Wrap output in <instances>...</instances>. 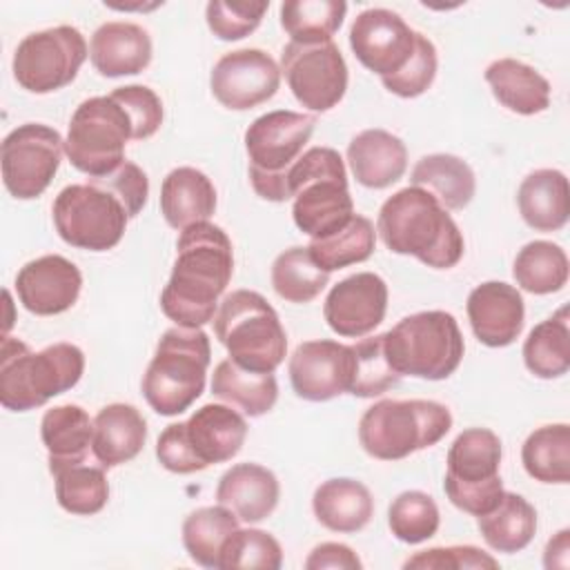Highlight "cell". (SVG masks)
<instances>
[{"label":"cell","mask_w":570,"mask_h":570,"mask_svg":"<svg viewBox=\"0 0 570 570\" xmlns=\"http://www.w3.org/2000/svg\"><path fill=\"white\" fill-rule=\"evenodd\" d=\"M149 178L125 160L111 174L67 185L53 200L51 214L58 236L78 249H114L131 218L147 205Z\"/></svg>","instance_id":"1"},{"label":"cell","mask_w":570,"mask_h":570,"mask_svg":"<svg viewBox=\"0 0 570 570\" xmlns=\"http://www.w3.org/2000/svg\"><path fill=\"white\" fill-rule=\"evenodd\" d=\"M234 274L229 236L214 223H196L180 232L171 276L160 294V309L180 327L212 323L218 298Z\"/></svg>","instance_id":"2"},{"label":"cell","mask_w":570,"mask_h":570,"mask_svg":"<svg viewBox=\"0 0 570 570\" xmlns=\"http://www.w3.org/2000/svg\"><path fill=\"white\" fill-rule=\"evenodd\" d=\"M376 232L390 252L414 256L434 269H450L463 258L459 225L432 194L414 185L381 205Z\"/></svg>","instance_id":"3"},{"label":"cell","mask_w":570,"mask_h":570,"mask_svg":"<svg viewBox=\"0 0 570 570\" xmlns=\"http://www.w3.org/2000/svg\"><path fill=\"white\" fill-rule=\"evenodd\" d=\"M85 372V354L73 343H53L31 352L27 343L2 336L0 403L11 412L42 407L49 399L71 390Z\"/></svg>","instance_id":"4"},{"label":"cell","mask_w":570,"mask_h":570,"mask_svg":"<svg viewBox=\"0 0 570 570\" xmlns=\"http://www.w3.org/2000/svg\"><path fill=\"white\" fill-rule=\"evenodd\" d=\"M285 185L294 225L309 238H325L350 223L354 200L343 158L332 147H312L287 169Z\"/></svg>","instance_id":"5"},{"label":"cell","mask_w":570,"mask_h":570,"mask_svg":"<svg viewBox=\"0 0 570 570\" xmlns=\"http://www.w3.org/2000/svg\"><path fill=\"white\" fill-rule=\"evenodd\" d=\"M209 358V336L200 327H169L142 376V396L149 407L160 416L189 410L205 390Z\"/></svg>","instance_id":"6"},{"label":"cell","mask_w":570,"mask_h":570,"mask_svg":"<svg viewBox=\"0 0 570 570\" xmlns=\"http://www.w3.org/2000/svg\"><path fill=\"white\" fill-rule=\"evenodd\" d=\"M247 436V421L229 405L207 403L187 421L167 425L156 443L160 465L174 474H194L234 459Z\"/></svg>","instance_id":"7"},{"label":"cell","mask_w":570,"mask_h":570,"mask_svg":"<svg viewBox=\"0 0 570 570\" xmlns=\"http://www.w3.org/2000/svg\"><path fill=\"white\" fill-rule=\"evenodd\" d=\"M212 323L218 343L245 370L274 372L287 354V334L276 309L254 289L227 294Z\"/></svg>","instance_id":"8"},{"label":"cell","mask_w":570,"mask_h":570,"mask_svg":"<svg viewBox=\"0 0 570 570\" xmlns=\"http://www.w3.org/2000/svg\"><path fill=\"white\" fill-rule=\"evenodd\" d=\"M385 356L399 376L443 381L461 365L465 343L456 318L443 309L416 312L383 334Z\"/></svg>","instance_id":"9"},{"label":"cell","mask_w":570,"mask_h":570,"mask_svg":"<svg viewBox=\"0 0 570 570\" xmlns=\"http://www.w3.org/2000/svg\"><path fill=\"white\" fill-rule=\"evenodd\" d=\"M452 428L443 403L425 399H383L367 407L358 421L361 448L381 461H399L436 445Z\"/></svg>","instance_id":"10"},{"label":"cell","mask_w":570,"mask_h":570,"mask_svg":"<svg viewBox=\"0 0 570 570\" xmlns=\"http://www.w3.org/2000/svg\"><path fill=\"white\" fill-rule=\"evenodd\" d=\"M316 118L289 109H276L258 116L245 131L249 156V183L254 191L272 203L289 198L285 174L301 158L314 131Z\"/></svg>","instance_id":"11"},{"label":"cell","mask_w":570,"mask_h":570,"mask_svg":"<svg viewBox=\"0 0 570 570\" xmlns=\"http://www.w3.org/2000/svg\"><path fill=\"white\" fill-rule=\"evenodd\" d=\"M127 140H134V125L125 107L111 96H94L76 107L65 154L78 171L96 178L125 163Z\"/></svg>","instance_id":"12"},{"label":"cell","mask_w":570,"mask_h":570,"mask_svg":"<svg viewBox=\"0 0 570 570\" xmlns=\"http://www.w3.org/2000/svg\"><path fill=\"white\" fill-rule=\"evenodd\" d=\"M445 463L443 490L452 505L472 517H481L501 501L505 492L499 476L501 441L492 430H463L452 441Z\"/></svg>","instance_id":"13"},{"label":"cell","mask_w":570,"mask_h":570,"mask_svg":"<svg viewBox=\"0 0 570 570\" xmlns=\"http://www.w3.org/2000/svg\"><path fill=\"white\" fill-rule=\"evenodd\" d=\"M87 42L80 29L60 24L24 36L11 60L16 82L31 94H51L71 85L87 60Z\"/></svg>","instance_id":"14"},{"label":"cell","mask_w":570,"mask_h":570,"mask_svg":"<svg viewBox=\"0 0 570 570\" xmlns=\"http://www.w3.org/2000/svg\"><path fill=\"white\" fill-rule=\"evenodd\" d=\"M65 151L62 136L42 122L11 129L0 147L2 183L18 200L38 198L53 180Z\"/></svg>","instance_id":"15"},{"label":"cell","mask_w":570,"mask_h":570,"mask_svg":"<svg viewBox=\"0 0 570 570\" xmlns=\"http://www.w3.org/2000/svg\"><path fill=\"white\" fill-rule=\"evenodd\" d=\"M281 73H285L294 98L312 111H330L347 89V65L332 40L287 42L281 53Z\"/></svg>","instance_id":"16"},{"label":"cell","mask_w":570,"mask_h":570,"mask_svg":"<svg viewBox=\"0 0 570 570\" xmlns=\"http://www.w3.org/2000/svg\"><path fill=\"white\" fill-rule=\"evenodd\" d=\"M209 87L223 107L247 111L274 98L281 87V69L263 49H238L218 58Z\"/></svg>","instance_id":"17"},{"label":"cell","mask_w":570,"mask_h":570,"mask_svg":"<svg viewBox=\"0 0 570 570\" xmlns=\"http://www.w3.org/2000/svg\"><path fill=\"white\" fill-rule=\"evenodd\" d=\"M416 31L390 9H365L350 27V47L356 60L379 78L401 71L414 53Z\"/></svg>","instance_id":"18"},{"label":"cell","mask_w":570,"mask_h":570,"mask_svg":"<svg viewBox=\"0 0 570 570\" xmlns=\"http://www.w3.org/2000/svg\"><path fill=\"white\" fill-rule=\"evenodd\" d=\"M289 383L305 401H330L350 392L352 347L336 341H305L289 356Z\"/></svg>","instance_id":"19"},{"label":"cell","mask_w":570,"mask_h":570,"mask_svg":"<svg viewBox=\"0 0 570 570\" xmlns=\"http://www.w3.org/2000/svg\"><path fill=\"white\" fill-rule=\"evenodd\" d=\"M385 312L387 285L374 272H358L338 281L323 303L330 330L345 338L367 336L383 323Z\"/></svg>","instance_id":"20"},{"label":"cell","mask_w":570,"mask_h":570,"mask_svg":"<svg viewBox=\"0 0 570 570\" xmlns=\"http://www.w3.org/2000/svg\"><path fill=\"white\" fill-rule=\"evenodd\" d=\"M82 274L60 254H47L29 261L16 276V292L24 309L36 316L62 314L80 296Z\"/></svg>","instance_id":"21"},{"label":"cell","mask_w":570,"mask_h":570,"mask_svg":"<svg viewBox=\"0 0 570 570\" xmlns=\"http://www.w3.org/2000/svg\"><path fill=\"white\" fill-rule=\"evenodd\" d=\"M465 309L474 336L488 347H505L523 330L525 307L521 292L503 281L476 285L468 296Z\"/></svg>","instance_id":"22"},{"label":"cell","mask_w":570,"mask_h":570,"mask_svg":"<svg viewBox=\"0 0 570 570\" xmlns=\"http://www.w3.org/2000/svg\"><path fill=\"white\" fill-rule=\"evenodd\" d=\"M281 497L278 479L272 470L258 463H236L218 479L216 501L232 510L243 523L267 519Z\"/></svg>","instance_id":"23"},{"label":"cell","mask_w":570,"mask_h":570,"mask_svg":"<svg viewBox=\"0 0 570 570\" xmlns=\"http://www.w3.org/2000/svg\"><path fill=\"white\" fill-rule=\"evenodd\" d=\"M89 58L105 78L136 76L151 62V38L136 22H105L91 36Z\"/></svg>","instance_id":"24"},{"label":"cell","mask_w":570,"mask_h":570,"mask_svg":"<svg viewBox=\"0 0 570 570\" xmlns=\"http://www.w3.org/2000/svg\"><path fill=\"white\" fill-rule=\"evenodd\" d=\"M347 163L363 187L385 189L405 174L407 149L385 129H365L350 140Z\"/></svg>","instance_id":"25"},{"label":"cell","mask_w":570,"mask_h":570,"mask_svg":"<svg viewBox=\"0 0 570 570\" xmlns=\"http://www.w3.org/2000/svg\"><path fill=\"white\" fill-rule=\"evenodd\" d=\"M145 441L147 421L129 403H109L94 419L91 452L102 468H116L136 459Z\"/></svg>","instance_id":"26"},{"label":"cell","mask_w":570,"mask_h":570,"mask_svg":"<svg viewBox=\"0 0 570 570\" xmlns=\"http://www.w3.org/2000/svg\"><path fill=\"white\" fill-rule=\"evenodd\" d=\"M160 212L178 232L207 220L216 212L214 183L196 167L171 169L160 185Z\"/></svg>","instance_id":"27"},{"label":"cell","mask_w":570,"mask_h":570,"mask_svg":"<svg viewBox=\"0 0 570 570\" xmlns=\"http://www.w3.org/2000/svg\"><path fill=\"white\" fill-rule=\"evenodd\" d=\"M312 510L316 521L332 532H358L374 514V499L361 481L336 476L314 490Z\"/></svg>","instance_id":"28"},{"label":"cell","mask_w":570,"mask_h":570,"mask_svg":"<svg viewBox=\"0 0 570 570\" xmlns=\"http://www.w3.org/2000/svg\"><path fill=\"white\" fill-rule=\"evenodd\" d=\"M519 214L537 232H557L570 216L568 178L559 169H537L523 178L517 191Z\"/></svg>","instance_id":"29"},{"label":"cell","mask_w":570,"mask_h":570,"mask_svg":"<svg viewBox=\"0 0 570 570\" xmlns=\"http://www.w3.org/2000/svg\"><path fill=\"white\" fill-rule=\"evenodd\" d=\"M485 82L494 98L519 116H534L550 107V82L530 65L499 58L488 65Z\"/></svg>","instance_id":"30"},{"label":"cell","mask_w":570,"mask_h":570,"mask_svg":"<svg viewBox=\"0 0 570 570\" xmlns=\"http://www.w3.org/2000/svg\"><path fill=\"white\" fill-rule=\"evenodd\" d=\"M212 392L247 416H263L278 399V383L274 372H252L225 358L214 367Z\"/></svg>","instance_id":"31"},{"label":"cell","mask_w":570,"mask_h":570,"mask_svg":"<svg viewBox=\"0 0 570 570\" xmlns=\"http://www.w3.org/2000/svg\"><path fill=\"white\" fill-rule=\"evenodd\" d=\"M410 183L432 194L445 209L468 207L476 191L472 167L452 154L423 156L414 165Z\"/></svg>","instance_id":"32"},{"label":"cell","mask_w":570,"mask_h":570,"mask_svg":"<svg viewBox=\"0 0 570 570\" xmlns=\"http://www.w3.org/2000/svg\"><path fill=\"white\" fill-rule=\"evenodd\" d=\"M40 439L49 452V468L82 463L94 439V421L80 405H56L40 421Z\"/></svg>","instance_id":"33"},{"label":"cell","mask_w":570,"mask_h":570,"mask_svg":"<svg viewBox=\"0 0 570 570\" xmlns=\"http://www.w3.org/2000/svg\"><path fill=\"white\" fill-rule=\"evenodd\" d=\"M476 525L492 550L514 554L534 539L537 512L521 494L503 492L490 512L476 517Z\"/></svg>","instance_id":"34"},{"label":"cell","mask_w":570,"mask_h":570,"mask_svg":"<svg viewBox=\"0 0 570 570\" xmlns=\"http://www.w3.org/2000/svg\"><path fill=\"white\" fill-rule=\"evenodd\" d=\"M236 530L238 517L225 505L198 508L183 523V546L198 566L220 568L223 548Z\"/></svg>","instance_id":"35"},{"label":"cell","mask_w":570,"mask_h":570,"mask_svg":"<svg viewBox=\"0 0 570 570\" xmlns=\"http://www.w3.org/2000/svg\"><path fill=\"white\" fill-rule=\"evenodd\" d=\"M523 363L539 379H559L570 370L568 307L530 330L523 343Z\"/></svg>","instance_id":"36"},{"label":"cell","mask_w":570,"mask_h":570,"mask_svg":"<svg viewBox=\"0 0 570 570\" xmlns=\"http://www.w3.org/2000/svg\"><path fill=\"white\" fill-rule=\"evenodd\" d=\"M521 463L534 481L568 483L570 481L568 423H550L530 432L521 448Z\"/></svg>","instance_id":"37"},{"label":"cell","mask_w":570,"mask_h":570,"mask_svg":"<svg viewBox=\"0 0 570 570\" xmlns=\"http://www.w3.org/2000/svg\"><path fill=\"white\" fill-rule=\"evenodd\" d=\"M56 481V499L62 510L78 517L100 512L109 501V483L102 465L94 468L82 463H67L49 468Z\"/></svg>","instance_id":"38"},{"label":"cell","mask_w":570,"mask_h":570,"mask_svg":"<svg viewBox=\"0 0 570 570\" xmlns=\"http://www.w3.org/2000/svg\"><path fill=\"white\" fill-rule=\"evenodd\" d=\"M514 281L530 294H552L568 283V256L550 240H532L523 245L512 265Z\"/></svg>","instance_id":"39"},{"label":"cell","mask_w":570,"mask_h":570,"mask_svg":"<svg viewBox=\"0 0 570 570\" xmlns=\"http://www.w3.org/2000/svg\"><path fill=\"white\" fill-rule=\"evenodd\" d=\"M345 13L343 0H287L281 4V27L292 42H327L341 29Z\"/></svg>","instance_id":"40"},{"label":"cell","mask_w":570,"mask_h":570,"mask_svg":"<svg viewBox=\"0 0 570 570\" xmlns=\"http://www.w3.org/2000/svg\"><path fill=\"white\" fill-rule=\"evenodd\" d=\"M376 245V232L370 218L354 214L345 227L325 236L312 238L307 249L318 267L325 272L343 269L354 263H363L372 256Z\"/></svg>","instance_id":"41"},{"label":"cell","mask_w":570,"mask_h":570,"mask_svg":"<svg viewBox=\"0 0 570 570\" xmlns=\"http://www.w3.org/2000/svg\"><path fill=\"white\" fill-rule=\"evenodd\" d=\"M330 272L316 265L307 247H289L272 263V287L287 303H309L327 285Z\"/></svg>","instance_id":"42"},{"label":"cell","mask_w":570,"mask_h":570,"mask_svg":"<svg viewBox=\"0 0 570 570\" xmlns=\"http://www.w3.org/2000/svg\"><path fill=\"white\" fill-rule=\"evenodd\" d=\"M352 347V383L350 394L358 399H374L385 394L390 387L399 383V374L392 370L385 347L383 334L363 338Z\"/></svg>","instance_id":"43"},{"label":"cell","mask_w":570,"mask_h":570,"mask_svg":"<svg viewBox=\"0 0 570 570\" xmlns=\"http://www.w3.org/2000/svg\"><path fill=\"white\" fill-rule=\"evenodd\" d=\"M441 523L434 499L421 490L401 492L387 510V525L392 534L403 543H421L436 534Z\"/></svg>","instance_id":"44"},{"label":"cell","mask_w":570,"mask_h":570,"mask_svg":"<svg viewBox=\"0 0 570 570\" xmlns=\"http://www.w3.org/2000/svg\"><path fill=\"white\" fill-rule=\"evenodd\" d=\"M283 566L281 543L265 530L238 528L225 543L220 554V568H261L278 570Z\"/></svg>","instance_id":"45"},{"label":"cell","mask_w":570,"mask_h":570,"mask_svg":"<svg viewBox=\"0 0 570 570\" xmlns=\"http://www.w3.org/2000/svg\"><path fill=\"white\" fill-rule=\"evenodd\" d=\"M436 49L432 45V40L423 33L416 31V45H414V53L407 60V65L396 71L394 76H385L381 78L383 87L401 98H416L423 91H428L434 82L436 76Z\"/></svg>","instance_id":"46"},{"label":"cell","mask_w":570,"mask_h":570,"mask_svg":"<svg viewBox=\"0 0 570 570\" xmlns=\"http://www.w3.org/2000/svg\"><path fill=\"white\" fill-rule=\"evenodd\" d=\"M269 2H223L212 0L205 7L209 31L220 40H240L256 31Z\"/></svg>","instance_id":"47"},{"label":"cell","mask_w":570,"mask_h":570,"mask_svg":"<svg viewBox=\"0 0 570 570\" xmlns=\"http://www.w3.org/2000/svg\"><path fill=\"white\" fill-rule=\"evenodd\" d=\"M118 100L131 118L134 125V140L151 138L163 125V102L154 94V89L145 85H125L109 94Z\"/></svg>","instance_id":"48"},{"label":"cell","mask_w":570,"mask_h":570,"mask_svg":"<svg viewBox=\"0 0 570 570\" xmlns=\"http://www.w3.org/2000/svg\"><path fill=\"white\" fill-rule=\"evenodd\" d=\"M403 568L419 570H463V568H490L497 570L499 561L474 546H448V548H430L410 557Z\"/></svg>","instance_id":"49"},{"label":"cell","mask_w":570,"mask_h":570,"mask_svg":"<svg viewBox=\"0 0 570 570\" xmlns=\"http://www.w3.org/2000/svg\"><path fill=\"white\" fill-rule=\"evenodd\" d=\"M305 568L307 570H323V568H334V570H361L363 563L356 557V552L345 546V543H336V541H325L318 543L309 557L305 559Z\"/></svg>","instance_id":"50"},{"label":"cell","mask_w":570,"mask_h":570,"mask_svg":"<svg viewBox=\"0 0 570 570\" xmlns=\"http://www.w3.org/2000/svg\"><path fill=\"white\" fill-rule=\"evenodd\" d=\"M568 552H570V530L563 528L548 541L546 554H543V566L546 568H566Z\"/></svg>","instance_id":"51"}]
</instances>
